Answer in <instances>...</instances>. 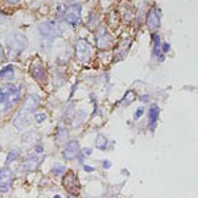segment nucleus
<instances>
[{
  "mask_svg": "<svg viewBox=\"0 0 198 198\" xmlns=\"http://www.w3.org/2000/svg\"><path fill=\"white\" fill-rule=\"evenodd\" d=\"M81 11H82L81 4H74V5L68 7L65 10V12H63V20H65V23H68L71 27H77L81 19Z\"/></svg>",
  "mask_w": 198,
  "mask_h": 198,
  "instance_id": "nucleus-2",
  "label": "nucleus"
},
{
  "mask_svg": "<svg viewBox=\"0 0 198 198\" xmlns=\"http://www.w3.org/2000/svg\"><path fill=\"white\" fill-rule=\"evenodd\" d=\"M62 156L68 161L74 160L75 157H78V156H79V144H78V141H75V140L69 141L68 144H66L63 152H62Z\"/></svg>",
  "mask_w": 198,
  "mask_h": 198,
  "instance_id": "nucleus-9",
  "label": "nucleus"
},
{
  "mask_svg": "<svg viewBox=\"0 0 198 198\" xmlns=\"http://www.w3.org/2000/svg\"><path fill=\"white\" fill-rule=\"evenodd\" d=\"M5 1L8 4H12V5H13V4H17V3H19L20 0H5Z\"/></svg>",
  "mask_w": 198,
  "mask_h": 198,
  "instance_id": "nucleus-28",
  "label": "nucleus"
},
{
  "mask_svg": "<svg viewBox=\"0 0 198 198\" xmlns=\"http://www.w3.org/2000/svg\"><path fill=\"white\" fill-rule=\"evenodd\" d=\"M34 119H36V122H37V123H44V122L46 120V114H44V112H40V114H36Z\"/></svg>",
  "mask_w": 198,
  "mask_h": 198,
  "instance_id": "nucleus-21",
  "label": "nucleus"
},
{
  "mask_svg": "<svg viewBox=\"0 0 198 198\" xmlns=\"http://www.w3.org/2000/svg\"><path fill=\"white\" fill-rule=\"evenodd\" d=\"M53 198H61V197H59V195H54V197H53Z\"/></svg>",
  "mask_w": 198,
  "mask_h": 198,
  "instance_id": "nucleus-32",
  "label": "nucleus"
},
{
  "mask_svg": "<svg viewBox=\"0 0 198 198\" xmlns=\"http://www.w3.org/2000/svg\"><path fill=\"white\" fill-rule=\"evenodd\" d=\"M31 115H32L31 111L21 107V110L17 112V115L13 119V126L16 128H19V130H24L25 127H28L31 124Z\"/></svg>",
  "mask_w": 198,
  "mask_h": 198,
  "instance_id": "nucleus-5",
  "label": "nucleus"
},
{
  "mask_svg": "<svg viewBox=\"0 0 198 198\" xmlns=\"http://www.w3.org/2000/svg\"><path fill=\"white\" fill-rule=\"evenodd\" d=\"M158 112H160V110H158L157 106H156V104H152L151 109H149V111H148L149 126H151L152 130H155L156 123H157V120H158Z\"/></svg>",
  "mask_w": 198,
  "mask_h": 198,
  "instance_id": "nucleus-13",
  "label": "nucleus"
},
{
  "mask_svg": "<svg viewBox=\"0 0 198 198\" xmlns=\"http://www.w3.org/2000/svg\"><path fill=\"white\" fill-rule=\"evenodd\" d=\"M8 46L10 50L15 54H19L20 52L24 50V48L27 46V38L23 36V34H12L8 37Z\"/></svg>",
  "mask_w": 198,
  "mask_h": 198,
  "instance_id": "nucleus-4",
  "label": "nucleus"
},
{
  "mask_svg": "<svg viewBox=\"0 0 198 198\" xmlns=\"http://www.w3.org/2000/svg\"><path fill=\"white\" fill-rule=\"evenodd\" d=\"M0 198H1V197H0Z\"/></svg>",
  "mask_w": 198,
  "mask_h": 198,
  "instance_id": "nucleus-34",
  "label": "nucleus"
},
{
  "mask_svg": "<svg viewBox=\"0 0 198 198\" xmlns=\"http://www.w3.org/2000/svg\"><path fill=\"white\" fill-rule=\"evenodd\" d=\"M12 170L10 168H3L0 169V192H8L11 188V184H12Z\"/></svg>",
  "mask_w": 198,
  "mask_h": 198,
  "instance_id": "nucleus-8",
  "label": "nucleus"
},
{
  "mask_svg": "<svg viewBox=\"0 0 198 198\" xmlns=\"http://www.w3.org/2000/svg\"><path fill=\"white\" fill-rule=\"evenodd\" d=\"M169 49H170V45H169V44H167V42L162 44V46H161V50H162V52L168 53V52H169Z\"/></svg>",
  "mask_w": 198,
  "mask_h": 198,
  "instance_id": "nucleus-23",
  "label": "nucleus"
},
{
  "mask_svg": "<svg viewBox=\"0 0 198 198\" xmlns=\"http://www.w3.org/2000/svg\"><path fill=\"white\" fill-rule=\"evenodd\" d=\"M160 50H161V45H160V36L158 34H153V56H160Z\"/></svg>",
  "mask_w": 198,
  "mask_h": 198,
  "instance_id": "nucleus-16",
  "label": "nucleus"
},
{
  "mask_svg": "<svg viewBox=\"0 0 198 198\" xmlns=\"http://www.w3.org/2000/svg\"><path fill=\"white\" fill-rule=\"evenodd\" d=\"M85 170H86V172H93L94 170V168H91V167H89V165H85Z\"/></svg>",
  "mask_w": 198,
  "mask_h": 198,
  "instance_id": "nucleus-29",
  "label": "nucleus"
},
{
  "mask_svg": "<svg viewBox=\"0 0 198 198\" xmlns=\"http://www.w3.org/2000/svg\"><path fill=\"white\" fill-rule=\"evenodd\" d=\"M75 56L82 62L89 61L90 56H91V46H90V44L86 40L79 38L77 41V44H75Z\"/></svg>",
  "mask_w": 198,
  "mask_h": 198,
  "instance_id": "nucleus-3",
  "label": "nucleus"
},
{
  "mask_svg": "<svg viewBox=\"0 0 198 198\" xmlns=\"http://www.w3.org/2000/svg\"><path fill=\"white\" fill-rule=\"evenodd\" d=\"M143 114H144V107H139V109H137L136 111H135V114H133V118H135V119L137 120V119H139Z\"/></svg>",
  "mask_w": 198,
  "mask_h": 198,
  "instance_id": "nucleus-22",
  "label": "nucleus"
},
{
  "mask_svg": "<svg viewBox=\"0 0 198 198\" xmlns=\"http://www.w3.org/2000/svg\"><path fill=\"white\" fill-rule=\"evenodd\" d=\"M0 151H1V147H0Z\"/></svg>",
  "mask_w": 198,
  "mask_h": 198,
  "instance_id": "nucleus-33",
  "label": "nucleus"
},
{
  "mask_svg": "<svg viewBox=\"0 0 198 198\" xmlns=\"http://www.w3.org/2000/svg\"><path fill=\"white\" fill-rule=\"evenodd\" d=\"M110 167H111V162H110V161H107V160L103 161V168H106V169H109Z\"/></svg>",
  "mask_w": 198,
  "mask_h": 198,
  "instance_id": "nucleus-26",
  "label": "nucleus"
},
{
  "mask_svg": "<svg viewBox=\"0 0 198 198\" xmlns=\"http://www.w3.org/2000/svg\"><path fill=\"white\" fill-rule=\"evenodd\" d=\"M15 78V73H13V68L11 65L5 66L0 70V79H5V81H12Z\"/></svg>",
  "mask_w": 198,
  "mask_h": 198,
  "instance_id": "nucleus-14",
  "label": "nucleus"
},
{
  "mask_svg": "<svg viewBox=\"0 0 198 198\" xmlns=\"http://www.w3.org/2000/svg\"><path fill=\"white\" fill-rule=\"evenodd\" d=\"M85 153H86V155L87 156H89V155H91V149H90V148H85Z\"/></svg>",
  "mask_w": 198,
  "mask_h": 198,
  "instance_id": "nucleus-30",
  "label": "nucleus"
},
{
  "mask_svg": "<svg viewBox=\"0 0 198 198\" xmlns=\"http://www.w3.org/2000/svg\"><path fill=\"white\" fill-rule=\"evenodd\" d=\"M40 164V158L37 156H28V157L24 160V169L27 172H32V170H36V168Z\"/></svg>",
  "mask_w": 198,
  "mask_h": 198,
  "instance_id": "nucleus-11",
  "label": "nucleus"
},
{
  "mask_svg": "<svg viewBox=\"0 0 198 198\" xmlns=\"http://www.w3.org/2000/svg\"><path fill=\"white\" fill-rule=\"evenodd\" d=\"M148 99H149L148 95H141L140 96V100H143V102H148Z\"/></svg>",
  "mask_w": 198,
  "mask_h": 198,
  "instance_id": "nucleus-27",
  "label": "nucleus"
},
{
  "mask_svg": "<svg viewBox=\"0 0 198 198\" xmlns=\"http://www.w3.org/2000/svg\"><path fill=\"white\" fill-rule=\"evenodd\" d=\"M38 32L41 33V36L44 38H49V40H53V38L61 36V28L54 21L41 23L38 25Z\"/></svg>",
  "mask_w": 198,
  "mask_h": 198,
  "instance_id": "nucleus-1",
  "label": "nucleus"
},
{
  "mask_svg": "<svg viewBox=\"0 0 198 198\" xmlns=\"http://www.w3.org/2000/svg\"><path fill=\"white\" fill-rule=\"evenodd\" d=\"M32 75L34 77V79H37L38 82H45L46 79V73H45V69L42 65H36L31 69Z\"/></svg>",
  "mask_w": 198,
  "mask_h": 198,
  "instance_id": "nucleus-12",
  "label": "nucleus"
},
{
  "mask_svg": "<svg viewBox=\"0 0 198 198\" xmlns=\"http://www.w3.org/2000/svg\"><path fill=\"white\" fill-rule=\"evenodd\" d=\"M4 58H5V54H4V50H3V48L0 46V62L3 61Z\"/></svg>",
  "mask_w": 198,
  "mask_h": 198,
  "instance_id": "nucleus-25",
  "label": "nucleus"
},
{
  "mask_svg": "<svg viewBox=\"0 0 198 198\" xmlns=\"http://www.w3.org/2000/svg\"><path fill=\"white\" fill-rule=\"evenodd\" d=\"M62 184H63V186H65L66 190H68L69 193H71V194H74V193L77 192L78 181H77V177H75V174L73 173V172H69V173L65 174Z\"/></svg>",
  "mask_w": 198,
  "mask_h": 198,
  "instance_id": "nucleus-10",
  "label": "nucleus"
},
{
  "mask_svg": "<svg viewBox=\"0 0 198 198\" xmlns=\"http://www.w3.org/2000/svg\"><path fill=\"white\" fill-rule=\"evenodd\" d=\"M19 157V151H11L10 153H8V156H7V164H10V162H12V161H15L16 158Z\"/></svg>",
  "mask_w": 198,
  "mask_h": 198,
  "instance_id": "nucleus-19",
  "label": "nucleus"
},
{
  "mask_svg": "<svg viewBox=\"0 0 198 198\" xmlns=\"http://www.w3.org/2000/svg\"><path fill=\"white\" fill-rule=\"evenodd\" d=\"M111 44H112L111 36L107 32V29L104 27H102L98 31V33H96V46L99 49H107V48L111 46Z\"/></svg>",
  "mask_w": 198,
  "mask_h": 198,
  "instance_id": "nucleus-7",
  "label": "nucleus"
},
{
  "mask_svg": "<svg viewBox=\"0 0 198 198\" xmlns=\"http://www.w3.org/2000/svg\"><path fill=\"white\" fill-rule=\"evenodd\" d=\"M63 172H65V167H63V165H54V167H53V173H54V176H61Z\"/></svg>",
  "mask_w": 198,
  "mask_h": 198,
  "instance_id": "nucleus-20",
  "label": "nucleus"
},
{
  "mask_svg": "<svg viewBox=\"0 0 198 198\" xmlns=\"http://www.w3.org/2000/svg\"><path fill=\"white\" fill-rule=\"evenodd\" d=\"M160 19H161L160 10H158L157 7L151 8V11L147 15V27H148L149 31L153 32L157 28H160Z\"/></svg>",
  "mask_w": 198,
  "mask_h": 198,
  "instance_id": "nucleus-6",
  "label": "nucleus"
},
{
  "mask_svg": "<svg viewBox=\"0 0 198 198\" xmlns=\"http://www.w3.org/2000/svg\"><path fill=\"white\" fill-rule=\"evenodd\" d=\"M107 144H109V141H107L106 136H103V135H98V136H96L95 147L98 149H106V148H107Z\"/></svg>",
  "mask_w": 198,
  "mask_h": 198,
  "instance_id": "nucleus-15",
  "label": "nucleus"
},
{
  "mask_svg": "<svg viewBox=\"0 0 198 198\" xmlns=\"http://www.w3.org/2000/svg\"><path fill=\"white\" fill-rule=\"evenodd\" d=\"M36 152H37V153H42V152H44V147L41 145V144L36 145Z\"/></svg>",
  "mask_w": 198,
  "mask_h": 198,
  "instance_id": "nucleus-24",
  "label": "nucleus"
},
{
  "mask_svg": "<svg viewBox=\"0 0 198 198\" xmlns=\"http://www.w3.org/2000/svg\"><path fill=\"white\" fill-rule=\"evenodd\" d=\"M69 139V133L66 130H62V128H58V132H57V136H56V140L62 144V143H65L66 140Z\"/></svg>",
  "mask_w": 198,
  "mask_h": 198,
  "instance_id": "nucleus-17",
  "label": "nucleus"
},
{
  "mask_svg": "<svg viewBox=\"0 0 198 198\" xmlns=\"http://www.w3.org/2000/svg\"><path fill=\"white\" fill-rule=\"evenodd\" d=\"M135 98H136V96H135V93H133L132 90H128L127 91V94H126V95H124V98H123V100H122V104H130V103H132L133 100H135Z\"/></svg>",
  "mask_w": 198,
  "mask_h": 198,
  "instance_id": "nucleus-18",
  "label": "nucleus"
},
{
  "mask_svg": "<svg viewBox=\"0 0 198 198\" xmlns=\"http://www.w3.org/2000/svg\"><path fill=\"white\" fill-rule=\"evenodd\" d=\"M69 198H75L74 194H71V193H69Z\"/></svg>",
  "mask_w": 198,
  "mask_h": 198,
  "instance_id": "nucleus-31",
  "label": "nucleus"
}]
</instances>
